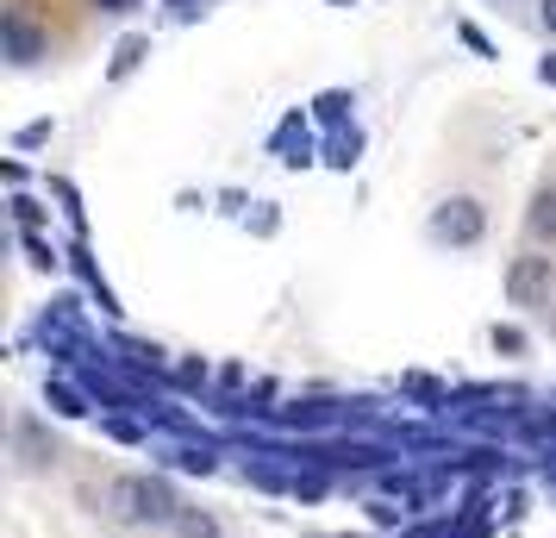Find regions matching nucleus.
<instances>
[{
    "label": "nucleus",
    "instance_id": "9b49d317",
    "mask_svg": "<svg viewBox=\"0 0 556 538\" xmlns=\"http://www.w3.org/2000/svg\"><path fill=\"white\" fill-rule=\"evenodd\" d=\"M13 220H20L26 232H38V226H45V213H38V207H31L26 195H13Z\"/></svg>",
    "mask_w": 556,
    "mask_h": 538
},
{
    "label": "nucleus",
    "instance_id": "6e6552de",
    "mask_svg": "<svg viewBox=\"0 0 556 538\" xmlns=\"http://www.w3.org/2000/svg\"><path fill=\"white\" fill-rule=\"evenodd\" d=\"M281 420H288V426H326L331 408H326V401H306V408H288Z\"/></svg>",
    "mask_w": 556,
    "mask_h": 538
},
{
    "label": "nucleus",
    "instance_id": "0eeeda50",
    "mask_svg": "<svg viewBox=\"0 0 556 538\" xmlns=\"http://www.w3.org/2000/svg\"><path fill=\"white\" fill-rule=\"evenodd\" d=\"M45 401H51V413H63V420H81V413H88V408H81V395H76V388H63V383L45 388Z\"/></svg>",
    "mask_w": 556,
    "mask_h": 538
},
{
    "label": "nucleus",
    "instance_id": "7ed1b4c3",
    "mask_svg": "<svg viewBox=\"0 0 556 538\" xmlns=\"http://www.w3.org/2000/svg\"><path fill=\"white\" fill-rule=\"evenodd\" d=\"M106 508L126 526H151V476H119V483L106 488Z\"/></svg>",
    "mask_w": 556,
    "mask_h": 538
},
{
    "label": "nucleus",
    "instance_id": "dca6fc26",
    "mask_svg": "<svg viewBox=\"0 0 556 538\" xmlns=\"http://www.w3.org/2000/svg\"><path fill=\"white\" fill-rule=\"evenodd\" d=\"M26 251H31V263H38V270H51V263H56L51 245H38V238H26Z\"/></svg>",
    "mask_w": 556,
    "mask_h": 538
},
{
    "label": "nucleus",
    "instance_id": "4468645a",
    "mask_svg": "<svg viewBox=\"0 0 556 538\" xmlns=\"http://www.w3.org/2000/svg\"><path fill=\"white\" fill-rule=\"evenodd\" d=\"M294 495H301V501H319V495H326V476H294Z\"/></svg>",
    "mask_w": 556,
    "mask_h": 538
},
{
    "label": "nucleus",
    "instance_id": "f257e3e1",
    "mask_svg": "<svg viewBox=\"0 0 556 538\" xmlns=\"http://www.w3.org/2000/svg\"><path fill=\"white\" fill-rule=\"evenodd\" d=\"M551 295H556V257L526 251L506 263V301L513 308H551Z\"/></svg>",
    "mask_w": 556,
    "mask_h": 538
},
{
    "label": "nucleus",
    "instance_id": "1a4fd4ad",
    "mask_svg": "<svg viewBox=\"0 0 556 538\" xmlns=\"http://www.w3.org/2000/svg\"><path fill=\"white\" fill-rule=\"evenodd\" d=\"M176 470H201V476H213V451H201V445H181Z\"/></svg>",
    "mask_w": 556,
    "mask_h": 538
},
{
    "label": "nucleus",
    "instance_id": "f3484780",
    "mask_svg": "<svg viewBox=\"0 0 556 538\" xmlns=\"http://www.w3.org/2000/svg\"><path fill=\"white\" fill-rule=\"evenodd\" d=\"M538 20H544V32H556V0H538Z\"/></svg>",
    "mask_w": 556,
    "mask_h": 538
},
{
    "label": "nucleus",
    "instance_id": "20e7f679",
    "mask_svg": "<svg viewBox=\"0 0 556 538\" xmlns=\"http://www.w3.org/2000/svg\"><path fill=\"white\" fill-rule=\"evenodd\" d=\"M0 32H7V57H13L20 70H26V63H38V57H45V38H38V32H31L26 20H20V13H7V20H0Z\"/></svg>",
    "mask_w": 556,
    "mask_h": 538
},
{
    "label": "nucleus",
    "instance_id": "39448f33",
    "mask_svg": "<svg viewBox=\"0 0 556 538\" xmlns=\"http://www.w3.org/2000/svg\"><path fill=\"white\" fill-rule=\"evenodd\" d=\"M526 232L538 245H556V188H538L526 207Z\"/></svg>",
    "mask_w": 556,
    "mask_h": 538
},
{
    "label": "nucleus",
    "instance_id": "ddd939ff",
    "mask_svg": "<svg viewBox=\"0 0 556 538\" xmlns=\"http://www.w3.org/2000/svg\"><path fill=\"white\" fill-rule=\"evenodd\" d=\"M494 351H506V358H513V351H526V333H513V326H494Z\"/></svg>",
    "mask_w": 556,
    "mask_h": 538
},
{
    "label": "nucleus",
    "instance_id": "aec40b11",
    "mask_svg": "<svg viewBox=\"0 0 556 538\" xmlns=\"http://www.w3.org/2000/svg\"><path fill=\"white\" fill-rule=\"evenodd\" d=\"M551 333H556V313H551Z\"/></svg>",
    "mask_w": 556,
    "mask_h": 538
},
{
    "label": "nucleus",
    "instance_id": "2eb2a0df",
    "mask_svg": "<svg viewBox=\"0 0 556 538\" xmlns=\"http://www.w3.org/2000/svg\"><path fill=\"white\" fill-rule=\"evenodd\" d=\"M369 520H376V526H401V508H388V501H369Z\"/></svg>",
    "mask_w": 556,
    "mask_h": 538
},
{
    "label": "nucleus",
    "instance_id": "f03ea898",
    "mask_svg": "<svg viewBox=\"0 0 556 538\" xmlns=\"http://www.w3.org/2000/svg\"><path fill=\"white\" fill-rule=\"evenodd\" d=\"M481 232H488V207H481L476 195H451V201L431 213V238H438V245L469 251V245H481Z\"/></svg>",
    "mask_w": 556,
    "mask_h": 538
},
{
    "label": "nucleus",
    "instance_id": "6ab92c4d",
    "mask_svg": "<svg viewBox=\"0 0 556 538\" xmlns=\"http://www.w3.org/2000/svg\"><path fill=\"white\" fill-rule=\"evenodd\" d=\"M106 13H131V7H138V0H101Z\"/></svg>",
    "mask_w": 556,
    "mask_h": 538
},
{
    "label": "nucleus",
    "instance_id": "a211bd4d",
    "mask_svg": "<svg viewBox=\"0 0 556 538\" xmlns=\"http://www.w3.org/2000/svg\"><path fill=\"white\" fill-rule=\"evenodd\" d=\"M538 76H544V82H551V88H556V51L544 57V63H538Z\"/></svg>",
    "mask_w": 556,
    "mask_h": 538
},
{
    "label": "nucleus",
    "instance_id": "423d86ee",
    "mask_svg": "<svg viewBox=\"0 0 556 538\" xmlns=\"http://www.w3.org/2000/svg\"><path fill=\"white\" fill-rule=\"evenodd\" d=\"M169 533L176 538H226V526H219V513H206V508H181Z\"/></svg>",
    "mask_w": 556,
    "mask_h": 538
},
{
    "label": "nucleus",
    "instance_id": "9d476101",
    "mask_svg": "<svg viewBox=\"0 0 556 538\" xmlns=\"http://www.w3.org/2000/svg\"><path fill=\"white\" fill-rule=\"evenodd\" d=\"M138 57H144V38H126V45H119V57H113V76H126Z\"/></svg>",
    "mask_w": 556,
    "mask_h": 538
},
{
    "label": "nucleus",
    "instance_id": "f8f14e48",
    "mask_svg": "<svg viewBox=\"0 0 556 538\" xmlns=\"http://www.w3.org/2000/svg\"><path fill=\"white\" fill-rule=\"evenodd\" d=\"M176 376H181V388H206V358H188Z\"/></svg>",
    "mask_w": 556,
    "mask_h": 538
}]
</instances>
